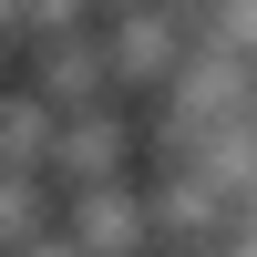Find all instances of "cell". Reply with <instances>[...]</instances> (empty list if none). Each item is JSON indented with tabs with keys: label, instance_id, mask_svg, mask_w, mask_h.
<instances>
[{
	"label": "cell",
	"instance_id": "6da1fadb",
	"mask_svg": "<svg viewBox=\"0 0 257 257\" xmlns=\"http://www.w3.org/2000/svg\"><path fill=\"white\" fill-rule=\"evenodd\" d=\"M103 52H113L123 103H165L175 72L196 62V21H185L175 0H134V11H103Z\"/></svg>",
	"mask_w": 257,
	"mask_h": 257
},
{
	"label": "cell",
	"instance_id": "7a4b0ae2",
	"mask_svg": "<svg viewBox=\"0 0 257 257\" xmlns=\"http://www.w3.org/2000/svg\"><path fill=\"white\" fill-rule=\"evenodd\" d=\"M155 185L134 175H103V185H62V247H155Z\"/></svg>",
	"mask_w": 257,
	"mask_h": 257
},
{
	"label": "cell",
	"instance_id": "3957f363",
	"mask_svg": "<svg viewBox=\"0 0 257 257\" xmlns=\"http://www.w3.org/2000/svg\"><path fill=\"white\" fill-rule=\"evenodd\" d=\"M21 72H31L62 113H82V103H113V93H123V82H113V52H103V21H93V31H41L31 52H21Z\"/></svg>",
	"mask_w": 257,
	"mask_h": 257
},
{
	"label": "cell",
	"instance_id": "277c9868",
	"mask_svg": "<svg viewBox=\"0 0 257 257\" xmlns=\"http://www.w3.org/2000/svg\"><path fill=\"white\" fill-rule=\"evenodd\" d=\"M52 175H62V185H103V175H134V113H123V93H113V103H82V113H62Z\"/></svg>",
	"mask_w": 257,
	"mask_h": 257
},
{
	"label": "cell",
	"instance_id": "5b68a950",
	"mask_svg": "<svg viewBox=\"0 0 257 257\" xmlns=\"http://www.w3.org/2000/svg\"><path fill=\"white\" fill-rule=\"evenodd\" d=\"M52 144H62V103L41 93L31 72H21V82H0V165L52 175Z\"/></svg>",
	"mask_w": 257,
	"mask_h": 257
},
{
	"label": "cell",
	"instance_id": "8992f818",
	"mask_svg": "<svg viewBox=\"0 0 257 257\" xmlns=\"http://www.w3.org/2000/svg\"><path fill=\"white\" fill-rule=\"evenodd\" d=\"M21 21H31V41H41V31H93L103 0H21Z\"/></svg>",
	"mask_w": 257,
	"mask_h": 257
},
{
	"label": "cell",
	"instance_id": "52a82bcc",
	"mask_svg": "<svg viewBox=\"0 0 257 257\" xmlns=\"http://www.w3.org/2000/svg\"><path fill=\"white\" fill-rule=\"evenodd\" d=\"M31 52V21H21V0H0V62H21Z\"/></svg>",
	"mask_w": 257,
	"mask_h": 257
}]
</instances>
